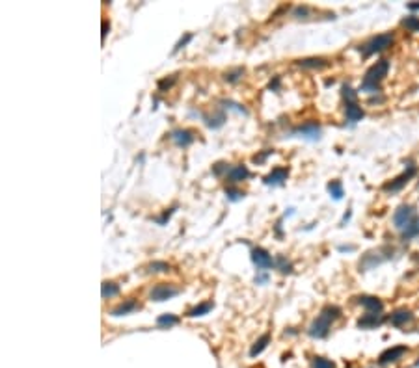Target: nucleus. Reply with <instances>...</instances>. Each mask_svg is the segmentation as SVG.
I'll return each instance as SVG.
<instances>
[{
    "mask_svg": "<svg viewBox=\"0 0 419 368\" xmlns=\"http://www.w3.org/2000/svg\"><path fill=\"white\" fill-rule=\"evenodd\" d=\"M268 342H270V335L268 333H265V335L259 339V341H256V344L252 346V350H250V357H257L259 353L265 350V348L268 346Z\"/></svg>",
    "mask_w": 419,
    "mask_h": 368,
    "instance_id": "412c9836",
    "label": "nucleus"
},
{
    "mask_svg": "<svg viewBox=\"0 0 419 368\" xmlns=\"http://www.w3.org/2000/svg\"><path fill=\"white\" fill-rule=\"evenodd\" d=\"M415 236H419V216H415L414 222L410 223L408 227L403 231V240H404V242H406V240L415 238Z\"/></svg>",
    "mask_w": 419,
    "mask_h": 368,
    "instance_id": "4be33fe9",
    "label": "nucleus"
},
{
    "mask_svg": "<svg viewBox=\"0 0 419 368\" xmlns=\"http://www.w3.org/2000/svg\"><path fill=\"white\" fill-rule=\"evenodd\" d=\"M175 82V76H172V78H164V80L158 82V89H166V87H172Z\"/></svg>",
    "mask_w": 419,
    "mask_h": 368,
    "instance_id": "e433bc0d",
    "label": "nucleus"
},
{
    "mask_svg": "<svg viewBox=\"0 0 419 368\" xmlns=\"http://www.w3.org/2000/svg\"><path fill=\"white\" fill-rule=\"evenodd\" d=\"M170 270V264L164 262V260H155L151 264L147 266V273H164V271Z\"/></svg>",
    "mask_w": 419,
    "mask_h": 368,
    "instance_id": "393cba45",
    "label": "nucleus"
},
{
    "mask_svg": "<svg viewBox=\"0 0 419 368\" xmlns=\"http://www.w3.org/2000/svg\"><path fill=\"white\" fill-rule=\"evenodd\" d=\"M406 8H408V10H412V11H417L419 10V2H415V4H408Z\"/></svg>",
    "mask_w": 419,
    "mask_h": 368,
    "instance_id": "79ce46f5",
    "label": "nucleus"
},
{
    "mask_svg": "<svg viewBox=\"0 0 419 368\" xmlns=\"http://www.w3.org/2000/svg\"><path fill=\"white\" fill-rule=\"evenodd\" d=\"M179 294V288L174 287V285H168V283H160V285H157V287L153 288L151 294H149V298H151V301H168V299H172L174 296H177Z\"/></svg>",
    "mask_w": 419,
    "mask_h": 368,
    "instance_id": "0eeeda50",
    "label": "nucleus"
},
{
    "mask_svg": "<svg viewBox=\"0 0 419 368\" xmlns=\"http://www.w3.org/2000/svg\"><path fill=\"white\" fill-rule=\"evenodd\" d=\"M205 121H207L209 129H220V127L226 123V114H224V112H216L214 115L205 117Z\"/></svg>",
    "mask_w": 419,
    "mask_h": 368,
    "instance_id": "b1692460",
    "label": "nucleus"
},
{
    "mask_svg": "<svg viewBox=\"0 0 419 368\" xmlns=\"http://www.w3.org/2000/svg\"><path fill=\"white\" fill-rule=\"evenodd\" d=\"M108 30H110V24H108V21H103V32H101V36H103V39L106 38V34H108Z\"/></svg>",
    "mask_w": 419,
    "mask_h": 368,
    "instance_id": "a19ab883",
    "label": "nucleus"
},
{
    "mask_svg": "<svg viewBox=\"0 0 419 368\" xmlns=\"http://www.w3.org/2000/svg\"><path fill=\"white\" fill-rule=\"evenodd\" d=\"M382 322H384L382 313H369L358 320V327L359 329H373L376 325H380Z\"/></svg>",
    "mask_w": 419,
    "mask_h": 368,
    "instance_id": "f8f14e48",
    "label": "nucleus"
},
{
    "mask_svg": "<svg viewBox=\"0 0 419 368\" xmlns=\"http://www.w3.org/2000/svg\"><path fill=\"white\" fill-rule=\"evenodd\" d=\"M387 71H389V62L387 60H380L376 62L375 65H371L367 73L364 76V82H361V91L367 93H378L380 91V84L382 80L387 76Z\"/></svg>",
    "mask_w": 419,
    "mask_h": 368,
    "instance_id": "f03ea898",
    "label": "nucleus"
},
{
    "mask_svg": "<svg viewBox=\"0 0 419 368\" xmlns=\"http://www.w3.org/2000/svg\"><path fill=\"white\" fill-rule=\"evenodd\" d=\"M268 155H272V151H265L263 155H259V157H254V162H257V164H261V162H265V158L268 157Z\"/></svg>",
    "mask_w": 419,
    "mask_h": 368,
    "instance_id": "58836bf2",
    "label": "nucleus"
},
{
    "mask_svg": "<svg viewBox=\"0 0 419 368\" xmlns=\"http://www.w3.org/2000/svg\"><path fill=\"white\" fill-rule=\"evenodd\" d=\"M339 316H341V309L336 307V305H326V307L321 311V314L311 322L310 329H308L310 336H313V339H324V336H328L330 327H332V324Z\"/></svg>",
    "mask_w": 419,
    "mask_h": 368,
    "instance_id": "f257e3e1",
    "label": "nucleus"
},
{
    "mask_svg": "<svg viewBox=\"0 0 419 368\" xmlns=\"http://www.w3.org/2000/svg\"><path fill=\"white\" fill-rule=\"evenodd\" d=\"M311 366H313V368H336V364H333L330 359L313 357V361H311Z\"/></svg>",
    "mask_w": 419,
    "mask_h": 368,
    "instance_id": "c85d7f7f",
    "label": "nucleus"
},
{
    "mask_svg": "<svg viewBox=\"0 0 419 368\" xmlns=\"http://www.w3.org/2000/svg\"><path fill=\"white\" fill-rule=\"evenodd\" d=\"M289 177V169L287 168H276L272 169L270 173L265 177V184L267 186H278V184H283Z\"/></svg>",
    "mask_w": 419,
    "mask_h": 368,
    "instance_id": "ddd939ff",
    "label": "nucleus"
},
{
    "mask_svg": "<svg viewBox=\"0 0 419 368\" xmlns=\"http://www.w3.org/2000/svg\"><path fill=\"white\" fill-rule=\"evenodd\" d=\"M392 257H393V248H387V246L373 249V251H367V253L364 255V259L359 260V270L367 271L371 270V268H375L376 264H382V262L389 260Z\"/></svg>",
    "mask_w": 419,
    "mask_h": 368,
    "instance_id": "20e7f679",
    "label": "nucleus"
},
{
    "mask_svg": "<svg viewBox=\"0 0 419 368\" xmlns=\"http://www.w3.org/2000/svg\"><path fill=\"white\" fill-rule=\"evenodd\" d=\"M308 13H310V8H308V6H298V8L293 10V15L296 17V19H308Z\"/></svg>",
    "mask_w": 419,
    "mask_h": 368,
    "instance_id": "f704fd0d",
    "label": "nucleus"
},
{
    "mask_svg": "<svg viewBox=\"0 0 419 368\" xmlns=\"http://www.w3.org/2000/svg\"><path fill=\"white\" fill-rule=\"evenodd\" d=\"M341 91H343V97H345V101H347V103H356V97H358V95H356V91H354L352 87H350V86H343V89H341Z\"/></svg>",
    "mask_w": 419,
    "mask_h": 368,
    "instance_id": "473e14b6",
    "label": "nucleus"
},
{
    "mask_svg": "<svg viewBox=\"0 0 419 368\" xmlns=\"http://www.w3.org/2000/svg\"><path fill=\"white\" fill-rule=\"evenodd\" d=\"M179 322V318L175 316V314H160L157 318V324L160 325V327H172V325H175Z\"/></svg>",
    "mask_w": 419,
    "mask_h": 368,
    "instance_id": "bb28decb",
    "label": "nucleus"
},
{
    "mask_svg": "<svg viewBox=\"0 0 419 368\" xmlns=\"http://www.w3.org/2000/svg\"><path fill=\"white\" fill-rule=\"evenodd\" d=\"M356 299H358V303L367 309L369 313H382V311H384V303H382L378 298H375V296H358Z\"/></svg>",
    "mask_w": 419,
    "mask_h": 368,
    "instance_id": "4468645a",
    "label": "nucleus"
},
{
    "mask_svg": "<svg viewBox=\"0 0 419 368\" xmlns=\"http://www.w3.org/2000/svg\"><path fill=\"white\" fill-rule=\"evenodd\" d=\"M293 134L294 136H300V138H305V140H310V141H315V140H319V138H321L322 130H321V125H319V123H315V121H310V123L300 125V127L294 130Z\"/></svg>",
    "mask_w": 419,
    "mask_h": 368,
    "instance_id": "1a4fd4ad",
    "label": "nucleus"
},
{
    "mask_svg": "<svg viewBox=\"0 0 419 368\" xmlns=\"http://www.w3.org/2000/svg\"><path fill=\"white\" fill-rule=\"evenodd\" d=\"M242 75H244V69H242V67H237V69L226 73V75H224V78H226L228 82H237Z\"/></svg>",
    "mask_w": 419,
    "mask_h": 368,
    "instance_id": "c756f323",
    "label": "nucleus"
},
{
    "mask_svg": "<svg viewBox=\"0 0 419 368\" xmlns=\"http://www.w3.org/2000/svg\"><path fill=\"white\" fill-rule=\"evenodd\" d=\"M403 26H406L410 32H419V17L410 15L406 19H403Z\"/></svg>",
    "mask_w": 419,
    "mask_h": 368,
    "instance_id": "cd10ccee",
    "label": "nucleus"
},
{
    "mask_svg": "<svg viewBox=\"0 0 419 368\" xmlns=\"http://www.w3.org/2000/svg\"><path fill=\"white\" fill-rule=\"evenodd\" d=\"M415 218V208L412 205H401L393 214V225L403 233L404 229L408 227L410 223L414 222Z\"/></svg>",
    "mask_w": 419,
    "mask_h": 368,
    "instance_id": "39448f33",
    "label": "nucleus"
},
{
    "mask_svg": "<svg viewBox=\"0 0 419 368\" xmlns=\"http://www.w3.org/2000/svg\"><path fill=\"white\" fill-rule=\"evenodd\" d=\"M276 264H278V268H280V271H282V273H291V271H293V264H291V262H287V260H285V257H278Z\"/></svg>",
    "mask_w": 419,
    "mask_h": 368,
    "instance_id": "7c9ffc66",
    "label": "nucleus"
},
{
    "mask_svg": "<svg viewBox=\"0 0 419 368\" xmlns=\"http://www.w3.org/2000/svg\"><path fill=\"white\" fill-rule=\"evenodd\" d=\"M250 177V171H248V168L246 166H235V168L229 169L228 173V179L231 180V182H240V180H244Z\"/></svg>",
    "mask_w": 419,
    "mask_h": 368,
    "instance_id": "a211bd4d",
    "label": "nucleus"
},
{
    "mask_svg": "<svg viewBox=\"0 0 419 368\" xmlns=\"http://www.w3.org/2000/svg\"><path fill=\"white\" fill-rule=\"evenodd\" d=\"M212 307H214V303H212V301H205V303L196 305L194 309H190V311H188V316H192V318H196V316H203V314L211 313Z\"/></svg>",
    "mask_w": 419,
    "mask_h": 368,
    "instance_id": "5701e85b",
    "label": "nucleus"
},
{
    "mask_svg": "<svg viewBox=\"0 0 419 368\" xmlns=\"http://www.w3.org/2000/svg\"><path fill=\"white\" fill-rule=\"evenodd\" d=\"M190 39H192V34H186L185 38H183V39H181V41H179V43L175 45L174 52H177V50H181V49H183V47H185V45L188 43V41H190Z\"/></svg>",
    "mask_w": 419,
    "mask_h": 368,
    "instance_id": "4c0bfd02",
    "label": "nucleus"
},
{
    "mask_svg": "<svg viewBox=\"0 0 419 368\" xmlns=\"http://www.w3.org/2000/svg\"><path fill=\"white\" fill-rule=\"evenodd\" d=\"M412 318H414V314L410 313L408 309H397V311L389 316V322H392V325H395V327H401V325H404Z\"/></svg>",
    "mask_w": 419,
    "mask_h": 368,
    "instance_id": "dca6fc26",
    "label": "nucleus"
},
{
    "mask_svg": "<svg viewBox=\"0 0 419 368\" xmlns=\"http://www.w3.org/2000/svg\"><path fill=\"white\" fill-rule=\"evenodd\" d=\"M229 169L231 168H228V164L226 162H218V164H214V166H212V173L216 175V177H220V175H228L229 173Z\"/></svg>",
    "mask_w": 419,
    "mask_h": 368,
    "instance_id": "2f4dec72",
    "label": "nucleus"
},
{
    "mask_svg": "<svg viewBox=\"0 0 419 368\" xmlns=\"http://www.w3.org/2000/svg\"><path fill=\"white\" fill-rule=\"evenodd\" d=\"M172 140H174L175 145L186 147L194 141V132L188 129H175L174 132H172Z\"/></svg>",
    "mask_w": 419,
    "mask_h": 368,
    "instance_id": "9b49d317",
    "label": "nucleus"
},
{
    "mask_svg": "<svg viewBox=\"0 0 419 368\" xmlns=\"http://www.w3.org/2000/svg\"><path fill=\"white\" fill-rule=\"evenodd\" d=\"M300 67L304 69H324L328 67V60L324 58H304V60H298Z\"/></svg>",
    "mask_w": 419,
    "mask_h": 368,
    "instance_id": "6ab92c4d",
    "label": "nucleus"
},
{
    "mask_svg": "<svg viewBox=\"0 0 419 368\" xmlns=\"http://www.w3.org/2000/svg\"><path fill=\"white\" fill-rule=\"evenodd\" d=\"M415 171H417V168H415L414 164H408V168L404 169V173H401L399 177H395L393 180L384 184V192H392V194L393 192H401V190L408 184V180L415 175Z\"/></svg>",
    "mask_w": 419,
    "mask_h": 368,
    "instance_id": "423d86ee",
    "label": "nucleus"
},
{
    "mask_svg": "<svg viewBox=\"0 0 419 368\" xmlns=\"http://www.w3.org/2000/svg\"><path fill=\"white\" fill-rule=\"evenodd\" d=\"M172 212H174V208H170L168 212H164V216H162V218H158V223H160V225H164V223H166V220H168V218L172 216Z\"/></svg>",
    "mask_w": 419,
    "mask_h": 368,
    "instance_id": "ea45409f",
    "label": "nucleus"
},
{
    "mask_svg": "<svg viewBox=\"0 0 419 368\" xmlns=\"http://www.w3.org/2000/svg\"><path fill=\"white\" fill-rule=\"evenodd\" d=\"M393 45V34H378L375 38H371L369 41H365L364 45H359L358 50L361 52V56L369 58V56L376 54V52H382L386 50L387 47Z\"/></svg>",
    "mask_w": 419,
    "mask_h": 368,
    "instance_id": "7ed1b4c3",
    "label": "nucleus"
},
{
    "mask_svg": "<svg viewBox=\"0 0 419 368\" xmlns=\"http://www.w3.org/2000/svg\"><path fill=\"white\" fill-rule=\"evenodd\" d=\"M226 195H228V199H231V201H239L244 197V192L235 190V188H226Z\"/></svg>",
    "mask_w": 419,
    "mask_h": 368,
    "instance_id": "72a5a7b5",
    "label": "nucleus"
},
{
    "mask_svg": "<svg viewBox=\"0 0 419 368\" xmlns=\"http://www.w3.org/2000/svg\"><path fill=\"white\" fill-rule=\"evenodd\" d=\"M328 192H330V195H332L333 199H341V197L345 195L343 184L339 182V180H332V182L328 184Z\"/></svg>",
    "mask_w": 419,
    "mask_h": 368,
    "instance_id": "a878e982",
    "label": "nucleus"
},
{
    "mask_svg": "<svg viewBox=\"0 0 419 368\" xmlns=\"http://www.w3.org/2000/svg\"><path fill=\"white\" fill-rule=\"evenodd\" d=\"M345 112H347V119H349L350 123H358V121H361V117H364V110L359 108L356 103L345 104Z\"/></svg>",
    "mask_w": 419,
    "mask_h": 368,
    "instance_id": "f3484780",
    "label": "nucleus"
},
{
    "mask_svg": "<svg viewBox=\"0 0 419 368\" xmlns=\"http://www.w3.org/2000/svg\"><path fill=\"white\" fill-rule=\"evenodd\" d=\"M118 294H120V285H118V283H112V281L103 283V287H101V296H103L104 299L114 298V296H118Z\"/></svg>",
    "mask_w": 419,
    "mask_h": 368,
    "instance_id": "aec40b11",
    "label": "nucleus"
},
{
    "mask_svg": "<svg viewBox=\"0 0 419 368\" xmlns=\"http://www.w3.org/2000/svg\"><path fill=\"white\" fill-rule=\"evenodd\" d=\"M224 108H229V110H237V112H240V114H246V108H242L240 104L237 103H231V101H222Z\"/></svg>",
    "mask_w": 419,
    "mask_h": 368,
    "instance_id": "c9c22d12",
    "label": "nucleus"
},
{
    "mask_svg": "<svg viewBox=\"0 0 419 368\" xmlns=\"http://www.w3.org/2000/svg\"><path fill=\"white\" fill-rule=\"evenodd\" d=\"M252 260H254V264L257 266V270H261V271L268 270V268H272V266L276 264V260L272 259V255L263 248L252 249Z\"/></svg>",
    "mask_w": 419,
    "mask_h": 368,
    "instance_id": "6e6552de",
    "label": "nucleus"
},
{
    "mask_svg": "<svg viewBox=\"0 0 419 368\" xmlns=\"http://www.w3.org/2000/svg\"><path fill=\"white\" fill-rule=\"evenodd\" d=\"M138 309V301H134V299H127V301H123V303H120L118 307H114L112 311H110V314L112 316H127V314L134 313Z\"/></svg>",
    "mask_w": 419,
    "mask_h": 368,
    "instance_id": "2eb2a0df",
    "label": "nucleus"
},
{
    "mask_svg": "<svg viewBox=\"0 0 419 368\" xmlns=\"http://www.w3.org/2000/svg\"><path fill=\"white\" fill-rule=\"evenodd\" d=\"M404 353H406V346H393V348H389V350H386V352L380 353V359H378V363H380V364L395 363V361H399V359L403 357Z\"/></svg>",
    "mask_w": 419,
    "mask_h": 368,
    "instance_id": "9d476101",
    "label": "nucleus"
}]
</instances>
